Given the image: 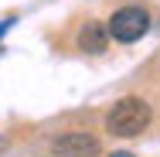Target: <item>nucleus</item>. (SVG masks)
Listing matches in <instances>:
<instances>
[{
  "label": "nucleus",
  "instance_id": "nucleus-1",
  "mask_svg": "<svg viewBox=\"0 0 160 157\" xmlns=\"http://www.w3.org/2000/svg\"><path fill=\"white\" fill-rule=\"evenodd\" d=\"M150 120H153L150 102L140 99V96H126L106 113V130L112 137H136V133H143L150 126Z\"/></svg>",
  "mask_w": 160,
  "mask_h": 157
},
{
  "label": "nucleus",
  "instance_id": "nucleus-2",
  "mask_svg": "<svg viewBox=\"0 0 160 157\" xmlns=\"http://www.w3.org/2000/svg\"><path fill=\"white\" fill-rule=\"evenodd\" d=\"M109 38L112 41H119V44H133V41H140L143 34L150 31V14L143 10V7H119V10H112V17H109Z\"/></svg>",
  "mask_w": 160,
  "mask_h": 157
},
{
  "label": "nucleus",
  "instance_id": "nucleus-3",
  "mask_svg": "<svg viewBox=\"0 0 160 157\" xmlns=\"http://www.w3.org/2000/svg\"><path fill=\"white\" fill-rule=\"evenodd\" d=\"M51 150H55V157H96V154H99V140L92 137V133L72 130V133L55 137Z\"/></svg>",
  "mask_w": 160,
  "mask_h": 157
},
{
  "label": "nucleus",
  "instance_id": "nucleus-4",
  "mask_svg": "<svg viewBox=\"0 0 160 157\" xmlns=\"http://www.w3.org/2000/svg\"><path fill=\"white\" fill-rule=\"evenodd\" d=\"M106 41H109V28L99 24V21H85L82 31H78V48L89 51V55H99L106 51Z\"/></svg>",
  "mask_w": 160,
  "mask_h": 157
},
{
  "label": "nucleus",
  "instance_id": "nucleus-5",
  "mask_svg": "<svg viewBox=\"0 0 160 157\" xmlns=\"http://www.w3.org/2000/svg\"><path fill=\"white\" fill-rule=\"evenodd\" d=\"M109 157H133L129 150H116V154H109Z\"/></svg>",
  "mask_w": 160,
  "mask_h": 157
}]
</instances>
